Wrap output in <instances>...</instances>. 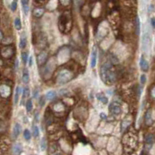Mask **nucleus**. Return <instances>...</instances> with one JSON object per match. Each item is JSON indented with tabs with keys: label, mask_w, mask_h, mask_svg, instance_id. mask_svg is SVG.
I'll list each match as a JSON object with an SVG mask.
<instances>
[{
	"label": "nucleus",
	"mask_w": 155,
	"mask_h": 155,
	"mask_svg": "<svg viewBox=\"0 0 155 155\" xmlns=\"http://www.w3.org/2000/svg\"><path fill=\"white\" fill-rule=\"evenodd\" d=\"M112 64L109 62L105 63L101 68L102 79L106 84H113L116 81V75L111 70Z\"/></svg>",
	"instance_id": "nucleus-1"
},
{
	"label": "nucleus",
	"mask_w": 155,
	"mask_h": 155,
	"mask_svg": "<svg viewBox=\"0 0 155 155\" xmlns=\"http://www.w3.org/2000/svg\"><path fill=\"white\" fill-rule=\"evenodd\" d=\"M72 78V74L71 72L68 70H63L59 73L57 76V83L60 84V85H64L67 82H68Z\"/></svg>",
	"instance_id": "nucleus-2"
},
{
	"label": "nucleus",
	"mask_w": 155,
	"mask_h": 155,
	"mask_svg": "<svg viewBox=\"0 0 155 155\" xmlns=\"http://www.w3.org/2000/svg\"><path fill=\"white\" fill-rule=\"evenodd\" d=\"M151 45V36L149 32H144L143 35V38H142V47L145 52L149 50Z\"/></svg>",
	"instance_id": "nucleus-3"
},
{
	"label": "nucleus",
	"mask_w": 155,
	"mask_h": 155,
	"mask_svg": "<svg viewBox=\"0 0 155 155\" xmlns=\"http://www.w3.org/2000/svg\"><path fill=\"white\" fill-rule=\"evenodd\" d=\"M109 112L114 116H118L121 113L120 105H119V103L116 102H112L109 106Z\"/></svg>",
	"instance_id": "nucleus-4"
},
{
	"label": "nucleus",
	"mask_w": 155,
	"mask_h": 155,
	"mask_svg": "<svg viewBox=\"0 0 155 155\" xmlns=\"http://www.w3.org/2000/svg\"><path fill=\"white\" fill-rule=\"evenodd\" d=\"M11 93V89L9 86L6 85H0V95L3 98H7L10 95Z\"/></svg>",
	"instance_id": "nucleus-5"
},
{
	"label": "nucleus",
	"mask_w": 155,
	"mask_h": 155,
	"mask_svg": "<svg viewBox=\"0 0 155 155\" xmlns=\"http://www.w3.org/2000/svg\"><path fill=\"white\" fill-rule=\"evenodd\" d=\"M13 52H14V50H13V48H12V47L10 46H8V47H4L2 50V55L5 57V58H8V57H12V55L13 54Z\"/></svg>",
	"instance_id": "nucleus-6"
},
{
	"label": "nucleus",
	"mask_w": 155,
	"mask_h": 155,
	"mask_svg": "<svg viewBox=\"0 0 155 155\" xmlns=\"http://www.w3.org/2000/svg\"><path fill=\"white\" fill-rule=\"evenodd\" d=\"M97 54H98V51H97L96 47H93V50L91 54V67L95 68L97 62Z\"/></svg>",
	"instance_id": "nucleus-7"
},
{
	"label": "nucleus",
	"mask_w": 155,
	"mask_h": 155,
	"mask_svg": "<svg viewBox=\"0 0 155 155\" xmlns=\"http://www.w3.org/2000/svg\"><path fill=\"white\" fill-rule=\"evenodd\" d=\"M21 131H22L21 125L19 123H16L13 127V130H12V137H13V138H17L19 137V135L21 133Z\"/></svg>",
	"instance_id": "nucleus-8"
},
{
	"label": "nucleus",
	"mask_w": 155,
	"mask_h": 155,
	"mask_svg": "<svg viewBox=\"0 0 155 155\" xmlns=\"http://www.w3.org/2000/svg\"><path fill=\"white\" fill-rule=\"evenodd\" d=\"M140 66L141 68V69L144 71V72H147L149 68V64H148L147 61L145 59V58L142 56L140 57Z\"/></svg>",
	"instance_id": "nucleus-9"
},
{
	"label": "nucleus",
	"mask_w": 155,
	"mask_h": 155,
	"mask_svg": "<svg viewBox=\"0 0 155 155\" xmlns=\"http://www.w3.org/2000/svg\"><path fill=\"white\" fill-rule=\"evenodd\" d=\"M145 122H146V124L150 126L153 123V118H152V111L151 109H149L147 113H146V116H145Z\"/></svg>",
	"instance_id": "nucleus-10"
},
{
	"label": "nucleus",
	"mask_w": 155,
	"mask_h": 155,
	"mask_svg": "<svg viewBox=\"0 0 155 155\" xmlns=\"http://www.w3.org/2000/svg\"><path fill=\"white\" fill-rule=\"evenodd\" d=\"M23 151V147L20 144H16L12 147V153L14 155H19Z\"/></svg>",
	"instance_id": "nucleus-11"
},
{
	"label": "nucleus",
	"mask_w": 155,
	"mask_h": 155,
	"mask_svg": "<svg viewBox=\"0 0 155 155\" xmlns=\"http://www.w3.org/2000/svg\"><path fill=\"white\" fill-rule=\"evenodd\" d=\"M69 56V50L68 49H64L62 50L61 52L58 54V60L59 61H61V63H62V61H63V57H64V61H67L68 59L64 57V56Z\"/></svg>",
	"instance_id": "nucleus-12"
},
{
	"label": "nucleus",
	"mask_w": 155,
	"mask_h": 155,
	"mask_svg": "<svg viewBox=\"0 0 155 155\" xmlns=\"http://www.w3.org/2000/svg\"><path fill=\"white\" fill-rule=\"evenodd\" d=\"M47 58V54L46 52H44V51H43V52H41L40 54H39V56L37 57L38 63L40 64H43L45 61H46Z\"/></svg>",
	"instance_id": "nucleus-13"
},
{
	"label": "nucleus",
	"mask_w": 155,
	"mask_h": 155,
	"mask_svg": "<svg viewBox=\"0 0 155 155\" xmlns=\"http://www.w3.org/2000/svg\"><path fill=\"white\" fill-rule=\"evenodd\" d=\"M22 92V88L18 86L16 87V91H15V96H14V103L16 105L18 102H19V95L21 94Z\"/></svg>",
	"instance_id": "nucleus-14"
},
{
	"label": "nucleus",
	"mask_w": 155,
	"mask_h": 155,
	"mask_svg": "<svg viewBox=\"0 0 155 155\" xmlns=\"http://www.w3.org/2000/svg\"><path fill=\"white\" fill-rule=\"evenodd\" d=\"M96 98L98 99L101 102H102L103 104H106V103L108 102V99L107 97L102 93H98L96 95Z\"/></svg>",
	"instance_id": "nucleus-15"
},
{
	"label": "nucleus",
	"mask_w": 155,
	"mask_h": 155,
	"mask_svg": "<svg viewBox=\"0 0 155 155\" xmlns=\"http://www.w3.org/2000/svg\"><path fill=\"white\" fill-rule=\"evenodd\" d=\"M21 3L23 5V9L25 12V14L27 15L28 12H29V9H30L29 1H27V0H23V1H21Z\"/></svg>",
	"instance_id": "nucleus-16"
},
{
	"label": "nucleus",
	"mask_w": 155,
	"mask_h": 155,
	"mask_svg": "<svg viewBox=\"0 0 155 155\" xmlns=\"http://www.w3.org/2000/svg\"><path fill=\"white\" fill-rule=\"evenodd\" d=\"M154 136L151 133L147 134L146 136V138H145V141H146V144H150V145H152L153 143H154Z\"/></svg>",
	"instance_id": "nucleus-17"
},
{
	"label": "nucleus",
	"mask_w": 155,
	"mask_h": 155,
	"mask_svg": "<svg viewBox=\"0 0 155 155\" xmlns=\"http://www.w3.org/2000/svg\"><path fill=\"white\" fill-rule=\"evenodd\" d=\"M57 95V93L55 91H53V90H50V91H48L46 94V97L47 99H49V100H51L53 99L54 98H55Z\"/></svg>",
	"instance_id": "nucleus-18"
},
{
	"label": "nucleus",
	"mask_w": 155,
	"mask_h": 155,
	"mask_svg": "<svg viewBox=\"0 0 155 155\" xmlns=\"http://www.w3.org/2000/svg\"><path fill=\"white\" fill-rule=\"evenodd\" d=\"M140 21L138 16L136 18V34L137 35H140Z\"/></svg>",
	"instance_id": "nucleus-19"
},
{
	"label": "nucleus",
	"mask_w": 155,
	"mask_h": 155,
	"mask_svg": "<svg viewBox=\"0 0 155 155\" xmlns=\"http://www.w3.org/2000/svg\"><path fill=\"white\" fill-rule=\"evenodd\" d=\"M43 9H41V8H37V9H35L34 10V15L36 16V17H40L43 14Z\"/></svg>",
	"instance_id": "nucleus-20"
},
{
	"label": "nucleus",
	"mask_w": 155,
	"mask_h": 155,
	"mask_svg": "<svg viewBox=\"0 0 155 155\" xmlns=\"http://www.w3.org/2000/svg\"><path fill=\"white\" fill-rule=\"evenodd\" d=\"M14 25H15V28L17 30H20L22 29V24H21V21H20V19H19V18L17 17L15 19Z\"/></svg>",
	"instance_id": "nucleus-21"
},
{
	"label": "nucleus",
	"mask_w": 155,
	"mask_h": 155,
	"mask_svg": "<svg viewBox=\"0 0 155 155\" xmlns=\"http://www.w3.org/2000/svg\"><path fill=\"white\" fill-rule=\"evenodd\" d=\"M27 46V38L25 37H22L20 38V41H19V47L21 49H24Z\"/></svg>",
	"instance_id": "nucleus-22"
},
{
	"label": "nucleus",
	"mask_w": 155,
	"mask_h": 155,
	"mask_svg": "<svg viewBox=\"0 0 155 155\" xmlns=\"http://www.w3.org/2000/svg\"><path fill=\"white\" fill-rule=\"evenodd\" d=\"M47 148V140L45 137H43L40 141V150L42 151H44Z\"/></svg>",
	"instance_id": "nucleus-23"
},
{
	"label": "nucleus",
	"mask_w": 155,
	"mask_h": 155,
	"mask_svg": "<svg viewBox=\"0 0 155 155\" xmlns=\"http://www.w3.org/2000/svg\"><path fill=\"white\" fill-rule=\"evenodd\" d=\"M26 108H27V112H30L32 109H33V103H32V100L29 99L27 102V104H26Z\"/></svg>",
	"instance_id": "nucleus-24"
},
{
	"label": "nucleus",
	"mask_w": 155,
	"mask_h": 155,
	"mask_svg": "<svg viewBox=\"0 0 155 155\" xmlns=\"http://www.w3.org/2000/svg\"><path fill=\"white\" fill-rule=\"evenodd\" d=\"M23 81L25 84L29 83V81H30V76H29V74L27 72H25L23 75Z\"/></svg>",
	"instance_id": "nucleus-25"
},
{
	"label": "nucleus",
	"mask_w": 155,
	"mask_h": 155,
	"mask_svg": "<svg viewBox=\"0 0 155 155\" xmlns=\"http://www.w3.org/2000/svg\"><path fill=\"white\" fill-rule=\"evenodd\" d=\"M39 134H40V130H39V128L37 126H33V135L35 137H37Z\"/></svg>",
	"instance_id": "nucleus-26"
},
{
	"label": "nucleus",
	"mask_w": 155,
	"mask_h": 155,
	"mask_svg": "<svg viewBox=\"0 0 155 155\" xmlns=\"http://www.w3.org/2000/svg\"><path fill=\"white\" fill-rule=\"evenodd\" d=\"M23 137L24 138L27 140H29L30 138H31V134H30V132L28 130H25L24 132H23Z\"/></svg>",
	"instance_id": "nucleus-27"
},
{
	"label": "nucleus",
	"mask_w": 155,
	"mask_h": 155,
	"mask_svg": "<svg viewBox=\"0 0 155 155\" xmlns=\"http://www.w3.org/2000/svg\"><path fill=\"white\" fill-rule=\"evenodd\" d=\"M21 57H22V60H23V63H24V64H27V60H28V54H27V53H26V52L22 53Z\"/></svg>",
	"instance_id": "nucleus-28"
},
{
	"label": "nucleus",
	"mask_w": 155,
	"mask_h": 155,
	"mask_svg": "<svg viewBox=\"0 0 155 155\" xmlns=\"http://www.w3.org/2000/svg\"><path fill=\"white\" fill-rule=\"evenodd\" d=\"M16 8H17V2L16 1H12L11 2V5H10V9L12 12H14L16 10Z\"/></svg>",
	"instance_id": "nucleus-29"
},
{
	"label": "nucleus",
	"mask_w": 155,
	"mask_h": 155,
	"mask_svg": "<svg viewBox=\"0 0 155 155\" xmlns=\"http://www.w3.org/2000/svg\"><path fill=\"white\" fill-rule=\"evenodd\" d=\"M23 98H26V97H27L29 96L30 95V89L29 88H25L23 89Z\"/></svg>",
	"instance_id": "nucleus-30"
},
{
	"label": "nucleus",
	"mask_w": 155,
	"mask_h": 155,
	"mask_svg": "<svg viewBox=\"0 0 155 155\" xmlns=\"http://www.w3.org/2000/svg\"><path fill=\"white\" fill-rule=\"evenodd\" d=\"M146 81H147V77L145 75H142L140 76V83L142 84V85H144V84L146 83Z\"/></svg>",
	"instance_id": "nucleus-31"
},
{
	"label": "nucleus",
	"mask_w": 155,
	"mask_h": 155,
	"mask_svg": "<svg viewBox=\"0 0 155 155\" xmlns=\"http://www.w3.org/2000/svg\"><path fill=\"white\" fill-rule=\"evenodd\" d=\"M151 24L153 27H155V18L154 17H152L151 19Z\"/></svg>",
	"instance_id": "nucleus-32"
},
{
	"label": "nucleus",
	"mask_w": 155,
	"mask_h": 155,
	"mask_svg": "<svg viewBox=\"0 0 155 155\" xmlns=\"http://www.w3.org/2000/svg\"><path fill=\"white\" fill-rule=\"evenodd\" d=\"M151 95L153 96V98L155 99V87L153 88V89L151 90Z\"/></svg>",
	"instance_id": "nucleus-33"
},
{
	"label": "nucleus",
	"mask_w": 155,
	"mask_h": 155,
	"mask_svg": "<svg viewBox=\"0 0 155 155\" xmlns=\"http://www.w3.org/2000/svg\"><path fill=\"white\" fill-rule=\"evenodd\" d=\"M32 64H33V58H32V57H30V60H29V65H30V66H32Z\"/></svg>",
	"instance_id": "nucleus-34"
},
{
	"label": "nucleus",
	"mask_w": 155,
	"mask_h": 155,
	"mask_svg": "<svg viewBox=\"0 0 155 155\" xmlns=\"http://www.w3.org/2000/svg\"><path fill=\"white\" fill-rule=\"evenodd\" d=\"M3 38V36H2V32L0 31V40H2V39Z\"/></svg>",
	"instance_id": "nucleus-35"
},
{
	"label": "nucleus",
	"mask_w": 155,
	"mask_h": 155,
	"mask_svg": "<svg viewBox=\"0 0 155 155\" xmlns=\"http://www.w3.org/2000/svg\"><path fill=\"white\" fill-rule=\"evenodd\" d=\"M16 68H18V60H16Z\"/></svg>",
	"instance_id": "nucleus-36"
},
{
	"label": "nucleus",
	"mask_w": 155,
	"mask_h": 155,
	"mask_svg": "<svg viewBox=\"0 0 155 155\" xmlns=\"http://www.w3.org/2000/svg\"><path fill=\"white\" fill-rule=\"evenodd\" d=\"M53 155H62L61 153H56V154H53Z\"/></svg>",
	"instance_id": "nucleus-37"
}]
</instances>
